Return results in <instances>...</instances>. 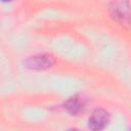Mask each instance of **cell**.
I'll return each mask as SVG.
<instances>
[{
  "mask_svg": "<svg viewBox=\"0 0 131 131\" xmlns=\"http://www.w3.org/2000/svg\"><path fill=\"white\" fill-rule=\"evenodd\" d=\"M83 101L78 96H72L63 102V108L72 116H77L83 108Z\"/></svg>",
  "mask_w": 131,
  "mask_h": 131,
  "instance_id": "277c9868",
  "label": "cell"
},
{
  "mask_svg": "<svg viewBox=\"0 0 131 131\" xmlns=\"http://www.w3.org/2000/svg\"><path fill=\"white\" fill-rule=\"evenodd\" d=\"M111 18L125 29H131V3L129 0H111L107 5Z\"/></svg>",
  "mask_w": 131,
  "mask_h": 131,
  "instance_id": "6da1fadb",
  "label": "cell"
},
{
  "mask_svg": "<svg viewBox=\"0 0 131 131\" xmlns=\"http://www.w3.org/2000/svg\"><path fill=\"white\" fill-rule=\"evenodd\" d=\"M111 121V115L103 108H96L93 111L88 119V128L93 131L104 129Z\"/></svg>",
  "mask_w": 131,
  "mask_h": 131,
  "instance_id": "3957f363",
  "label": "cell"
},
{
  "mask_svg": "<svg viewBox=\"0 0 131 131\" xmlns=\"http://www.w3.org/2000/svg\"><path fill=\"white\" fill-rule=\"evenodd\" d=\"M2 2H11L12 0H1Z\"/></svg>",
  "mask_w": 131,
  "mask_h": 131,
  "instance_id": "5b68a950",
  "label": "cell"
},
{
  "mask_svg": "<svg viewBox=\"0 0 131 131\" xmlns=\"http://www.w3.org/2000/svg\"><path fill=\"white\" fill-rule=\"evenodd\" d=\"M54 63H55L54 56L48 53L31 55L24 61V66L32 71H45L52 68Z\"/></svg>",
  "mask_w": 131,
  "mask_h": 131,
  "instance_id": "7a4b0ae2",
  "label": "cell"
}]
</instances>
